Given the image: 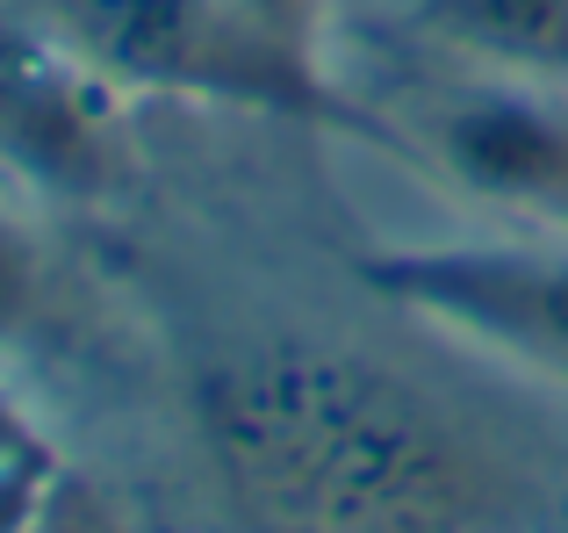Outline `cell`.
<instances>
[{
	"label": "cell",
	"instance_id": "9c48e42d",
	"mask_svg": "<svg viewBox=\"0 0 568 533\" xmlns=\"http://www.w3.org/2000/svg\"><path fill=\"white\" fill-rule=\"evenodd\" d=\"M29 533H115V520H109V505H101V491H87L65 469V483L51 491V505H43V520Z\"/></svg>",
	"mask_w": 568,
	"mask_h": 533
},
{
	"label": "cell",
	"instance_id": "ba28073f",
	"mask_svg": "<svg viewBox=\"0 0 568 533\" xmlns=\"http://www.w3.org/2000/svg\"><path fill=\"white\" fill-rule=\"evenodd\" d=\"M237 8H245L252 22H266L281 43L324 58V0H237Z\"/></svg>",
	"mask_w": 568,
	"mask_h": 533
},
{
	"label": "cell",
	"instance_id": "277c9868",
	"mask_svg": "<svg viewBox=\"0 0 568 533\" xmlns=\"http://www.w3.org/2000/svg\"><path fill=\"white\" fill-rule=\"evenodd\" d=\"M353 274L460 346L568 390V245H388L353 260Z\"/></svg>",
	"mask_w": 568,
	"mask_h": 533
},
{
	"label": "cell",
	"instance_id": "5b68a950",
	"mask_svg": "<svg viewBox=\"0 0 568 533\" xmlns=\"http://www.w3.org/2000/svg\"><path fill=\"white\" fill-rule=\"evenodd\" d=\"M130 94L72 43L0 0V167L65 202H101L130 181Z\"/></svg>",
	"mask_w": 568,
	"mask_h": 533
},
{
	"label": "cell",
	"instance_id": "52a82bcc",
	"mask_svg": "<svg viewBox=\"0 0 568 533\" xmlns=\"http://www.w3.org/2000/svg\"><path fill=\"white\" fill-rule=\"evenodd\" d=\"M37 295H43V260L29 245V231L0 210V339H14L37 318Z\"/></svg>",
	"mask_w": 568,
	"mask_h": 533
},
{
	"label": "cell",
	"instance_id": "8992f818",
	"mask_svg": "<svg viewBox=\"0 0 568 533\" xmlns=\"http://www.w3.org/2000/svg\"><path fill=\"white\" fill-rule=\"evenodd\" d=\"M417 29L446 58L518 80L568 72V0H417Z\"/></svg>",
	"mask_w": 568,
	"mask_h": 533
},
{
	"label": "cell",
	"instance_id": "3957f363",
	"mask_svg": "<svg viewBox=\"0 0 568 533\" xmlns=\"http://www.w3.org/2000/svg\"><path fill=\"white\" fill-rule=\"evenodd\" d=\"M396 159L460 188L468 202L568 231V101L518 72H460L388 123Z\"/></svg>",
	"mask_w": 568,
	"mask_h": 533
},
{
	"label": "cell",
	"instance_id": "6da1fadb",
	"mask_svg": "<svg viewBox=\"0 0 568 533\" xmlns=\"http://www.w3.org/2000/svg\"><path fill=\"white\" fill-rule=\"evenodd\" d=\"M223 497L260 533H489L504 469L417 382L317 339L223 353L194 382Z\"/></svg>",
	"mask_w": 568,
	"mask_h": 533
},
{
	"label": "cell",
	"instance_id": "7a4b0ae2",
	"mask_svg": "<svg viewBox=\"0 0 568 533\" xmlns=\"http://www.w3.org/2000/svg\"><path fill=\"white\" fill-rule=\"evenodd\" d=\"M14 8L72 43L115 94H181L388 144V123L332 80L324 58L281 43L237 0H14Z\"/></svg>",
	"mask_w": 568,
	"mask_h": 533
}]
</instances>
